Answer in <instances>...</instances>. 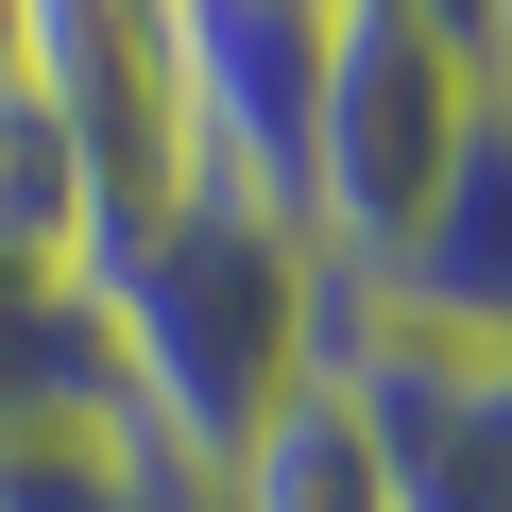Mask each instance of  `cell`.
<instances>
[{
  "mask_svg": "<svg viewBox=\"0 0 512 512\" xmlns=\"http://www.w3.org/2000/svg\"><path fill=\"white\" fill-rule=\"evenodd\" d=\"M86 308H103V359H120V427L188 495H222V461L325 376V308L342 291H325V256L274 205L188 188L171 222H137L103 274H86Z\"/></svg>",
  "mask_w": 512,
  "mask_h": 512,
  "instance_id": "1",
  "label": "cell"
},
{
  "mask_svg": "<svg viewBox=\"0 0 512 512\" xmlns=\"http://www.w3.org/2000/svg\"><path fill=\"white\" fill-rule=\"evenodd\" d=\"M461 120H478V52L410 0H325V86H308V188H291V239L325 256V291H376L410 222L444 205L461 171Z\"/></svg>",
  "mask_w": 512,
  "mask_h": 512,
  "instance_id": "2",
  "label": "cell"
},
{
  "mask_svg": "<svg viewBox=\"0 0 512 512\" xmlns=\"http://www.w3.org/2000/svg\"><path fill=\"white\" fill-rule=\"evenodd\" d=\"M0 69L86 137V171H103V256L205 188V171H188V120H171V0H0Z\"/></svg>",
  "mask_w": 512,
  "mask_h": 512,
  "instance_id": "3",
  "label": "cell"
},
{
  "mask_svg": "<svg viewBox=\"0 0 512 512\" xmlns=\"http://www.w3.org/2000/svg\"><path fill=\"white\" fill-rule=\"evenodd\" d=\"M325 376L376 427L393 512H512V342H427V325L325 308Z\"/></svg>",
  "mask_w": 512,
  "mask_h": 512,
  "instance_id": "4",
  "label": "cell"
},
{
  "mask_svg": "<svg viewBox=\"0 0 512 512\" xmlns=\"http://www.w3.org/2000/svg\"><path fill=\"white\" fill-rule=\"evenodd\" d=\"M308 86H325V0H171V120L222 205L308 188Z\"/></svg>",
  "mask_w": 512,
  "mask_h": 512,
  "instance_id": "5",
  "label": "cell"
},
{
  "mask_svg": "<svg viewBox=\"0 0 512 512\" xmlns=\"http://www.w3.org/2000/svg\"><path fill=\"white\" fill-rule=\"evenodd\" d=\"M342 308L427 325V342H512V86H478L444 205L410 222V256H393V274H376V291H342Z\"/></svg>",
  "mask_w": 512,
  "mask_h": 512,
  "instance_id": "6",
  "label": "cell"
},
{
  "mask_svg": "<svg viewBox=\"0 0 512 512\" xmlns=\"http://www.w3.org/2000/svg\"><path fill=\"white\" fill-rule=\"evenodd\" d=\"M69 427H120L103 308L52 291V274H0V461H18V444H69Z\"/></svg>",
  "mask_w": 512,
  "mask_h": 512,
  "instance_id": "7",
  "label": "cell"
},
{
  "mask_svg": "<svg viewBox=\"0 0 512 512\" xmlns=\"http://www.w3.org/2000/svg\"><path fill=\"white\" fill-rule=\"evenodd\" d=\"M0 274H52V291L103 274V171L18 69H0Z\"/></svg>",
  "mask_w": 512,
  "mask_h": 512,
  "instance_id": "8",
  "label": "cell"
},
{
  "mask_svg": "<svg viewBox=\"0 0 512 512\" xmlns=\"http://www.w3.org/2000/svg\"><path fill=\"white\" fill-rule=\"evenodd\" d=\"M205 512H393V478H376V427L342 410V376H308L274 427H256L239 461H222V495Z\"/></svg>",
  "mask_w": 512,
  "mask_h": 512,
  "instance_id": "9",
  "label": "cell"
},
{
  "mask_svg": "<svg viewBox=\"0 0 512 512\" xmlns=\"http://www.w3.org/2000/svg\"><path fill=\"white\" fill-rule=\"evenodd\" d=\"M478 86H512V0H478Z\"/></svg>",
  "mask_w": 512,
  "mask_h": 512,
  "instance_id": "10",
  "label": "cell"
},
{
  "mask_svg": "<svg viewBox=\"0 0 512 512\" xmlns=\"http://www.w3.org/2000/svg\"><path fill=\"white\" fill-rule=\"evenodd\" d=\"M410 18H444V35H461V52H478V0H410Z\"/></svg>",
  "mask_w": 512,
  "mask_h": 512,
  "instance_id": "11",
  "label": "cell"
}]
</instances>
